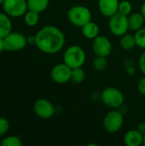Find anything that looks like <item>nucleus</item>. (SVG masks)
<instances>
[{"label":"nucleus","instance_id":"26","mask_svg":"<svg viewBox=\"0 0 145 146\" xmlns=\"http://www.w3.org/2000/svg\"><path fill=\"white\" fill-rule=\"evenodd\" d=\"M9 121L4 118L0 117V136H3L9 130Z\"/></svg>","mask_w":145,"mask_h":146},{"label":"nucleus","instance_id":"18","mask_svg":"<svg viewBox=\"0 0 145 146\" xmlns=\"http://www.w3.org/2000/svg\"><path fill=\"white\" fill-rule=\"evenodd\" d=\"M120 46L124 50H131L136 46L135 37L132 34L126 33L120 38Z\"/></svg>","mask_w":145,"mask_h":146},{"label":"nucleus","instance_id":"33","mask_svg":"<svg viewBox=\"0 0 145 146\" xmlns=\"http://www.w3.org/2000/svg\"><path fill=\"white\" fill-rule=\"evenodd\" d=\"M143 145L145 146V134L144 135V140H143Z\"/></svg>","mask_w":145,"mask_h":146},{"label":"nucleus","instance_id":"27","mask_svg":"<svg viewBox=\"0 0 145 146\" xmlns=\"http://www.w3.org/2000/svg\"><path fill=\"white\" fill-rule=\"evenodd\" d=\"M138 66L141 73L145 75V50H144L141 55L139 56L138 62Z\"/></svg>","mask_w":145,"mask_h":146},{"label":"nucleus","instance_id":"14","mask_svg":"<svg viewBox=\"0 0 145 146\" xmlns=\"http://www.w3.org/2000/svg\"><path fill=\"white\" fill-rule=\"evenodd\" d=\"M99 32H100V29H99L98 25L92 21L86 23L85 26L81 27V33L83 36L87 39L93 40L95 38H97L99 35Z\"/></svg>","mask_w":145,"mask_h":146},{"label":"nucleus","instance_id":"5","mask_svg":"<svg viewBox=\"0 0 145 146\" xmlns=\"http://www.w3.org/2000/svg\"><path fill=\"white\" fill-rule=\"evenodd\" d=\"M103 128L109 133H116L123 127L124 115L119 110H111L103 118Z\"/></svg>","mask_w":145,"mask_h":146},{"label":"nucleus","instance_id":"20","mask_svg":"<svg viewBox=\"0 0 145 146\" xmlns=\"http://www.w3.org/2000/svg\"><path fill=\"white\" fill-rule=\"evenodd\" d=\"M85 79V73L81 68H76L72 69L71 73V81L74 84H81Z\"/></svg>","mask_w":145,"mask_h":146},{"label":"nucleus","instance_id":"28","mask_svg":"<svg viewBox=\"0 0 145 146\" xmlns=\"http://www.w3.org/2000/svg\"><path fill=\"white\" fill-rule=\"evenodd\" d=\"M138 91L141 95L145 96V75L139 80L138 83Z\"/></svg>","mask_w":145,"mask_h":146},{"label":"nucleus","instance_id":"9","mask_svg":"<svg viewBox=\"0 0 145 146\" xmlns=\"http://www.w3.org/2000/svg\"><path fill=\"white\" fill-rule=\"evenodd\" d=\"M112 49V42L104 35H98L92 40V50L97 56L108 57L111 54Z\"/></svg>","mask_w":145,"mask_h":146},{"label":"nucleus","instance_id":"19","mask_svg":"<svg viewBox=\"0 0 145 146\" xmlns=\"http://www.w3.org/2000/svg\"><path fill=\"white\" fill-rule=\"evenodd\" d=\"M24 21L28 27H35L39 21V13L28 9L24 15Z\"/></svg>","mask_w":145,"mask_h":146},{"label":"nucleus","instance_id":"7","mask_svg":"<svg viewBox=\"0 0 145 146\" xmlns=\"http://www.w3.org/2000/svg\"><path fill=\"white\" fill-rule=\"evenodd\" d=\"M3 9L10 17H21L28 10L26 0H5L3 3Z\"/></svg>","mask_w":145,"mask_h":146},{"label":"nucleus","instance_id":"6","mask_svg":"<svg viewBox=\"0 0 145 146\" xmlns=\"http://www.w3.org/2000/svg\"><path fill=\"white\" fill-rule=\"evenodd\" d=\"M109 19V28L113 35L116 37H121L127 33L128 30H130L127 15L117 12Z\"/></svg>","mask_w":145,"mask_h":146},{"label":"nucleus","instance_id":"8","mask_svg":"<svg viewBox=\"0 0 145 146\" xmlns=\"http://www.w3.org/2000/svg\"><path fill=\"white\" fill-rule=\"evenodd\" d=\"M5 50L9 51H19L26 47L27 39L25 35L18 32L9 33L4 38Z\"/></svg>","mask_w":145,"mask_h":146},{"label":"nucleus","instance_id":"31","mask_svg":"<svg viewBox=\"0 0 145 146\" xmlns=\"http://www.w3.org/2000/svg\"><path fill=\"white\" fill-rule=\"evenodd\" d=\"M4 50H5L4 39H3V38H0V53H2Z\"/></svg>","mask_w":145,"mask_h":146},{"label":"nucleus","instance_id":"32","mask_svg":"<svg viewBox=\"0 0 145 146\" xmlns=\"http://www.w3.org/2000/svg\"><path fill=\"white\" fill-rule=\"evenodd\" d=\"M140 13L143 15V16L144 17L145 19V2L143 3V4L141 5V8H140Z\"/></svg>","mask_w":145,"mask_h":146},{"label":"nucleus","instance_id":"17","mask_svg":"<svg viewBox=\"0 0 145 146\" xmlns=\"http://www.w3.org/2000/svg\"><path fill=\"white\" fill-rule=\"evenodd\" d=\"M27 8L30 10L42 13L44 12L49 6L50 0H26Z\"/></svg>","mask_w":145,"mask_h":146},{"label":"nucleus","instance_id":"22","mask_svg":"<svg viewBox=\"0 0 145 146\" xmlns=\"http://www.w3.org/2000/svg\"><path fill=\"white\" fill-rule=\"evenodd\" d=\"M134 37L136 40V46L145 50V27H142L136 31Z\"/></svg>","mask_w":145,"mask_h":146},{"label":"nucleus","instance_id":"24","mask_svg":"<svg viewBox=\"0 0 145 146\" xmlns=\"http://www.w3.org/2000/svg\"><path fill=\"white\" fill-rule=\"evenodd\" d=\"M2 146H21L22 143L21 140L19 137L17 136H8L4 138L2 142H1Z\"/></svg>","mask_w":145,"mask_h":146},{"label":"nucleus","instance_id":"34","mask_svg":"<svg viewBox=\"0 0 145 146\" xmlns=\"http://www.w3.org/2000/svg\"><path fill=\"white\" fill-rule=\"evenodd\" d=\"M5 0H0V5H3V3H4Z\"/></svg>","mask_w":145,"mask_h":146},{"label":"nucleus","instance_id":"12","mask_svg":"<svg viewBox=\"0 0 145 146\" xmlns=\"http://www.w3.org/2000/svg\"><path fill=\"white\" fill-rule=\"evenodd\" d=\"M119 3V0H98L97 6L100 13L103 16L110 18L118 12Z\"/></svg>","mask_w":145,"mask_h":146},{"label":"nucleus","instance_id":"2","mask_svg":"<svg viewBox=\"0 0 145 146\" xmlns=\"http://www.w3.org/2000/svg\"><path fill=\"white\" fill-rule=\"evenodd\" d=\"M85 61V51L79 45H70L66 49V50L63 53V62L72 69L83 67Z\"/></svg>","mask_w":145,"mask_h":146},{"label":"nucleus","instance_id":"13","mask_svg":"<svg viewBox=\"0 0 145 146\" xmlns=\"http://www.w3.org/2000/svg\"><path fill=\"white\" fill-rule=\"evenodd\" d=\"M125 145L127 146L143 145L144 134H142L137 128L127 131L123 138Z\"/></svg>","mask_w":145,"mask_h":146},{"label":"nucleus","instance_id":"3","mask_svg":"<svg viewBox=\"0 0 145 146\" xmlns=\"http://www.w3.org/2000/svg\"><path fill=\"white\" fill-rule=\"evenodd\" d=\"M100 99L103 104L111 110H119L125 102L124 94L116 87H106L100 94Z\"/></svg>","mask_w":145,"mask_h":146},{"label":"nucleus","instance_id":"23","mask_svg":"<svg viewBox=\"0 0 145 146\" xmlns=\"http://www.w3.org/2000/svg\"><path fill=\"white\" fill-rule=\"evenodd\" d=\"M132 5L130 1H128V0L120 1L119 8H118L119 13L128 16L130 14H132Z\"/></svg>","mask_w":145,"mask_h":146},{"label":"nucleus","instance_id":"30","mask_svg":"<svg viewBox=\"0 0 145 146\" xmlns=\"http://www.w3.org/2000/svg\"><path fill=\"white\" fill-rule=\"evenodd\" d=\"M26 39H27V44H35V42H36V37H35V35L29 36L28 38H26Z\"/></svg>","mask_w":145,"mask_h":146},{"label":"nucleus","instance_id":"21","mask_svg":"<svg viewBox=\"0 0 145 146\" xmlns=\"http://www.w3.org/2000/svg\"><path fill=\"white\" fill-rule=\"evenodd\" d=\"M108 66V61H107V57H103V56H97L94 58L93 62H92V67L96 71L98 72H102L104 71L106 69Z\"/></svg>","mask_w":145,"mask_h":146},{"label":"nucleus","instance_id":"25","mask_svg":"<svg viewBox=\"0 0 145 146\" xmlns=\"http://www.w3.org/2000/svg\"><path fill=\"white\" fill-rule=\"evenodd\" d=\"M124 69L130 76H133L137 71V64L132 59H126L124 61Z\"/></svg>","mask_w":145,"mask_h":146},{"label":"nucleus","instance_id":"4","mask_svg":"<svg viewBox=\"0 0 145 146\" xmlns=\"http://www.w3.org/2000/svg\"><path fill=\"white\" fill-rule=\"evenodd\" d=\"M68 19L75 27H82L92 19L91 11L84 5H74L68 11Z\"/></svg>","mask_w":145,"mask_h":146},{"label":"nucleus","instance_id":"29","mask_svg":"<svg viewBox=\"0 0 145 146\" xmlns=\"http://www.w3.org/2000/svg\"><path fill=\"white\" fill-rule=\"evenodd\" d=\"M137 129L142 133V134H145V121H141L138 124L137 126Z\"/></svg>","mask_w":145,"mask_h":146},{"label":"nucleus","instance_id":"15","mask_svg":"<svg viewBox=\"0 0 145 146\" xmlns=\"http://www.w3.org/2000/svg\"><path fill=\"white\" fill-rule=\"evenodd\" d=\"M145 19L140 12L132 13L128 15V24L129 29L136 32L142 27H144Z\"/></svg>","mask_w":145,"mask_h":146},{"label":"nucleus","instance_id":"1","mask_svg":"<svg viewBox=\"0 0 145 146\" xmlns=\"http://www.w3.org/2000/svg\"><path fill=\"white\" fill-rule=\"evenodd\" d=\"M36 47L43 53L53 55L60 52L65 45L66 38L63 32L56 26L48 25L42 27L35 35Z\"/></svg>","mask_w":145,"mask_h":146},{"label":"nucleus","instance_id":"16","mask_svg":"<svg viewBox=\"0 0 145 146\" xmlns=\"http://www.w3.org/2000/svg\"><path fill=\"white\" fill-rule=\"evenodd\" d=\"M12 32V22L10 16L6 13H0V38H5Z\"/></svg>","mask_w":145,"mask_h":146},{"label":"nucleus","instance_id":"11","mask_svg":"<svg viewBox=\"0 0 145 146\" xmlns=\"http://www.w3.org/2000/svg\"><path fill=\"white\" fill-rule=\"evenodd\" d=\"M33 110L37 116L41 119H50L55 114V107L51 102L45 98H39L33 104Z\"/></svg>","mask_w":145,"mask_h":146},{"label":"nucleus","instance_id":"10","mask_svg":"<svg viewBox=\"0 0 145 146\" xmlns=\"http://www.w3.org/2000/svg\"><path fill=\"white\" fill-rule=\"evenodd\" d=\"M71 73L72 68H69L64 62L57 63L55 65L50 72L51 80L56 84H66L71 80Z\"/></svg>","mask_w":145,"mask_h":146}]
</instances>
